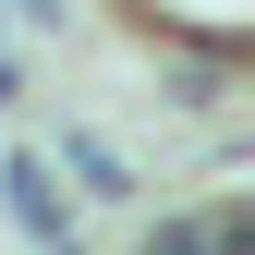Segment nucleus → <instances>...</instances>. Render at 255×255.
Segmentation results:
<instances>
[{"label": "nucleus", "mask_w": 255, "mask_h": 255, "mask_svg": "<svg viewBox=\"0 0 255 255\" xmlns=\"http://www.w3.org/2000/svg\"><path fill=\"white\" fill-rule=\"evenodd\" d=\"M207 255H255V231H243V207H219V219H207Z\"/></svg>", "instance_id": "3"}, {"label": "nucleus", "mask_w": 255, "mask_h": 255, "mask_svg": "<svg viewBox=\"0 0 255 255\" xmlns=\"http://www.w3.org/2000/svg\"><path fill=\"white\" fill-rule=\"evenodd\" d=\"M0 195H12V219H24L37 243H73V207L49 195V158H12V170H0Z\"/></svg>", "instance_id": "1"}, {"label": "nucleus", "mask_w": 255, "mask_h": 255, "mask_svg": "<svg viewBox=\"0 0 255 255\" xmlns=\"http://www.w3.org/2000/svg\"><path fill=\"white\" fill-rule=\"evenodd\" d=\"M0 98H12V49H0Z\"/></svg>", "instance_id": "5"}, {"label": "nucleus", "mask_w": 255, "mask_h": 255, "mask_svg": "<svg viewBox=\"0 0 255 255\" xmlns=\"http://www.w3.org/2000/svg\"><path fill=\"white\" fill-rule=\"evenodd\" d=\"M61 170H73L85 195H134V182H122V158H110L98 134H61Z\"/></svg>", "instance_id": "2"}, {"label": "nucleus", "mask_w": 255, "mask_h": 255, "mask_svg": "<svg viewBox=\"0 0 255 255\" xmlns=\"http://www.w3.org/2000/svg\"><path fill=\"white\" fill-rule=\"evenodd\" d=\"M12 12H24V24H61V0H12Z\"/></svg>", "instance_id": "4"}]
</instances>
